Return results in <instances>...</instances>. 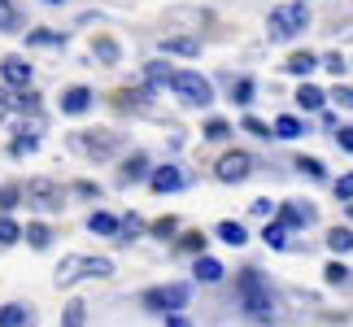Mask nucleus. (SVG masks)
Wrapping results in <instances>:
<instances>
[{
	"mask_svg": "<svg viewBox=\"0 0 353 327\" xmlns=\"http://www.w3.org/2000/svg\"><path fill=\"white\" fill-rule=\"evenodd\" d=\"M240 306H244V315H249L253 323H270V319L279 315L275 297H270L266 279L257 275V270H244V275H240Z\"/></svg>",
	"mask_w": 353,
	"mask_h": 327,
	"instance_id": "obj_1",
	"label": "nucleus"
},
{
	"mask_svg": "<svg viewBox=\"0 0 353 327\" xmlns=\"http://www.w3.org/2000/svg\"><path fill=\"white\" fill-rule=\"evenodd\" d=\"M310 26V9H305V0H288V5H275L270 9V18H266V35L270 39H292V35H301Z\"/></svg>",
	"mask_w": 353,
	"mask_h": 327,
	"instance_id": "obj_2",
	"label": "nucleus"
},
{
	"mask_svg": "<svg viewBox=\"0 0 353 327\" xmlns=\"http://www.w3.org/2000/svg\"><path fill=\"white\" fill-rule=\"evenodd\" d=\"M22 197H26V206L39 210V214H57L65 206V192H61V184H52V179H31L22 188Z\"/></svg>",
	"mask_w": 353,
	"mask_h": 327,
	"instance_id": "obj_3",
	"label": "nucleus"
},
{
	"mask_svg": "<svg viewBox=\"0 0 353 327\" xmlns=\"http://www.w3.org/2000/svg\"><path fill=\"white\" fill-rule=\"evenodd\" d=\"M188 297H192V288L188 284H166V288H148L144 293V306L148 310H161V315H179V310L188 306Z\"/></svg>",
	"mask_w": 353,
	"mask_h": 327,
	"instance_id": "obj_4",
	"label": "nucleus"
},
{
	"mask_svg": "<svg viewBox=\"0 0 353 327\" xmlns=\"http://www.w3.org/2000/svg\"><path fill=\"white\" fill-rule=\"evenodd\" d=\"M179 97L188 101V105H201L205 109L210 101H214V88H210V79L205 75H196V70H174V83H170Z\"/></svg>",
	"mask_w": 353,
	"mask_h": 327,
	"instance_id": "obj_5",
	"label": "nucleus"
},
{
	"mask_svg": "<svg viewBox=\"0 0 353 327\" xmlns=\"http://www.w3.org/2000/svg\"><path fill=\"white\" fill-rule=\"evenodd\" d=\"M74 148L88 157H114L118 153V135L110 131H74Z\"/></svg>",
	"mask_w": 353,
	"mask_h": 327,
	"instance_id": "obj_6",
	"label": "nucleus"
},
{
	"mask_svg": "<svg viewBox=\"0 0 353 327\" xmlns=\"http://www.w3.org/2000/svg\"><path fill=\"white\" fill-rule=\"evenodd\" d=\"M249 170H253V157H249V153H223V157H219V179H223V184L249 179Z\"/></svg>",
	"mask_w": 353,
	"mask_h": 327,
	"instance_id": "obj_7",
	"label": "nucleus"
},
{
	"mask_svg": "<svg viewBox=\"0 0 353 327\" xmlns=\"http://www.w3.org/2000/svg\"><path fill=\"white\" fill-rule=\"evenodd\" d=\"M0 79H5L9 88H26V83H31V61L13 52V57H5V61H0Z\"/></svg>",
	"mask_w": 353,
	"mask_h": 327,
	"instance_id": "obj_8",
	"label": "nucleus"
},
{
	"mask_svg": "<svg viewBox=\"0 0 353 327\" xmlns=\"http://www.w3.org/2000/svg\"><path fill=\"white\" fill-rule=\"evenodd\" d=\"M148 184H153V192H174V188H183V170L179 166H161L148 175Z\"/></svg>",
	"mask_w": 353,
	"mask_h": 327,
	"instance_id": "obj_9",
	"label": "nucleus"
},
{
	"mask_svg": "<svg viewBox=\"0 0 353 327\" xmlns=\"http://www.w3.org/2000/svg\"><path fill=\"white\" fill-rule=\"evenodd\" d=\"M279 223L283 227H310V223H314V210L301 206V201H288V206L279 210Z\"/></svg>",
	"mask_w": 353,
	"mask_h": 327,
	"instance_id": "obj_10",
	"label": "nucleus"
},
{
	"mask_svg": "<svg viewBox=\"0 0 353 327\" xmlns=\"http://www.w3.org/2000/svg\"><path fill=\"white\" fill-rule=\"evenodd\" d=\"M88 105H92L88 88H65L61 92V114H88Z\"/></svg>",
	"mask_w": 353,
	"mask_h": 327,
	"instance_id": "obj_11",
	"label": "nucleus"
},
{
	"mask_svg": "<svg viewBox=\"0 0 353 327\" xmlns=\"http://www.w3.org/2000/svg\"><path fill=\"white\" fill-rule=\"evenodd\" d=\"M161 52H179V57H196V52H201V39H196V35H170V39H161Z\"/></svg>",
	"mask_w": 353,
	"mask_h": 327,
	"instance_id": "obj_12",
	"label": "nucleus"
},
{
	"mask_svg": "<svg viewBox=\"0 0 353 327\" xmlns=\"http://www.w3.org/2000/svg\"><path fill=\"white\" fill-rule=\"evenodd\" d=\"M88 231H97V236H118V231H122V223H118L114 214H101V210H97V214L88 218Z\"/></svg>",
	"mask_w": 353,
	"mask_h": 327,
	"instance_id": "obj_13",
	"label": "nucleus"
},
{
	"mask_svg": "<svg viewBox=\"0 0 353 327\" xmlns=\"http://www.w3.org/2000/svg\"><path fill=\"white\" fill-rule=\"evenodd\" d=\"M0 327H31V310L18 306V301L5 306V310H0Z\"/></svg>",
	"mask_w": 353,
	"mask_h": 327,
	"instance_id": "obj_14",
	"label": "nucleus"
},
{
	"mask_svg": "<svg viewBox=\"0 0 353 327\" xmlns=\"http://www.w3.org/2000/svg\"><path fill=\"white\" fill-rule=\"evenodd\" d=\"M296 135H305V127H301V118H292V114H283V118H275V140H296Z\"/></svg>",
	"mask_w": 353,
	"mask_h": 327,
	"instance_id": "obj_15",
	"label": "nucleus"
},
{
	"mask_svg": "<svg viewBox=\"0 0 353 327\" xmlns=\"http://www.w3.org/2000/svg\"><path fill=\"white\" fill-rule=\"evenodd\" d=\"M35 144H39V122H31V127H22L18 131V140H13V153H35Z\"/></svg>",
	"mask_w": 353,
	"mask_h": 327,
	"instance_id": "obj_16",
	"label": "nucleus"
},
{
	"mask_svg": "<svg viewBox=\"0 0 353 327\" xmlns=\"http://www.w3.org/2000/svg\"><path fill=\"white\" fill-rule=\"evenodd\" d=\"M296 105H301V109H323V105H327V97H323L314 83H301V88H296Z\"/></svg>",
	"mask_w": 353,
	"mask_h": 327,
	"instance_id": "obj_17",
	"label": "nucleus"
},
{
	"mask_svg": "<svg viewBox=\"0 0 353 327\" xmlns=\"http://www.w3.org/2000/svg\"><path fill=\"white\" fill-rule=\"evenodd\" d=\"M283 70H288V75H310V70H319V57H314V52H292Z\"/></svg>",
	"mask_w": 353,
	"mask_h": 327,
	"instance_id": "obj_18",
	"label": "nucleus"
},
{
	"mask_svg": "<svg viewBox=\"0 0 353 327\" xmlns=\"http://www.w3.org/2000/svg\"><path fill=\"white\" fill-rule=\"evenodd\" d=\"M196 279L201 284H219L223 279V266L214 262V257H196Z\"/></svg>",
	"mask_w": 353,
	"mask_h": 327,
	"instance_id": "obj_19",
	"label": "nucleus"
},
{
	"mask_svg": "<svg viewBox=\"0 0 353 327\" xmlns=\"http://www.w3.org/2000/svg\"><path fill=\"white\" fill-rule=\"evenodd\" d=\"M79 270H83V275L105 279V275H114V262H110V257H83V266H79Z\"/></svg>",
	"mask_w": 353,
	"mask_h": 327,
	"instance_id": "obj_20",
	"label": "nucleus"
},
{
	"mask_svg": "<svg viewBox=\"0 0 353 327\" xmlns=\"http://www.w3.org/2000/svg\"><path fill=\"white\" fill-rule=\"evenodd\" d=\"M327 244H332L336 253H349V249H353V231H349V227H332V231H327Z\"/></svg>",
	"mask_w": 353,
	"mask_h": 327,
	"instance_id": "obj_21",
	"label": "nucleus"
},
{
	"mask_svg": "<svg viewBox=\"0 0 353 327\" xmlns=\"http://www.w3.org/2000/svg\"><path fill=\"white\" fill-rule=\"evenodd\" d=\"M219 236L232 244V249H240V244H244V227H240V223H232V218H223V223H219Z\"/></svg>",
	"mask_w": 353,
	"mask_h": 327,
	"instance_id": "obj_22",
	"label": "nucleus"
},
{
	"mask_svg": "<svg viewBox=\"0 0 353 327\" xmlns=\"http://www.w3.org/2000/svg\"><path fill=\"white\" fill-rule=\"evenodd\" d=\"M262 240L270 244V249H283V244H288V227H283V223H266Z\"/></svg>",
	"mask_w": 353,
	"mask_h": 327,
	"instance_id": "obj_23",
	"label": "nucleus"
},
{
	"mask_svg": "<svg viewBox=\"0 0 353 327\" xmlns=\"http://www.w3.org/2000/svg\"><path fill=\"white\" fill-rule=\"evenodd\" d=\"M83 319H88V306L83 301H70V306H65V315H61V327H83Z\"/></svg>",
	"mask_w": 353,
	"mask_h": 327,
	"instance_id": "obj_24",
	"label": "nucleus"
},
{
	"mask_svg": "<svg viewBox=\"0 0 353 327\" xmlns=\"http://www.w3.org/2000/svg\"><path fill=\"white\" fill-rule=\"evenodd\" d=\"M296 170L310 175V179H327V166H323L319 157H296Z\"/></svg>",
	"mask_w": 353,
	"mask_h": 327,
	"instance_id": "obj_25",
	"label": "nucleus"
},
{
	"mask_svg": "<svg viewBox=\"0 0 353 327\" xmlns=\"http://www.w3.org/2000/svg\"><path fill=\"white\" fill-rule=\"evenodd\" d=\"M18 240H22V227L9 214H0V244H18Z\"/></svg>",
	"mask_w": 353,
	"mask_h": 327,
	"instance_id": "obj_26",
	"label": "nucleus"
},
{
	"mask_svg": "<svg viewBox=\"0 0 353 327\" xmlns=\"http://www.w3.org/2000/svg\"><path fill=\"white\" fill-rule=\"evenodd\" d=\"M148 175V161L144 157H131L127 166H122V184H135V179H144Z\"/></svg>",
	"mask_w": 353,
	"mask_h": 327,
	"instance_id": "obj_27",
	"label": "nucleus"
},
{
	"mask_svg": "<svg viewBox=\"0 0 353 327\" xmlns=\"http://www.w3.org/2000/svg\"><path fill=\"white\" fill-rule=\"evenodd\" d=\"M18 9H13V0H0V31H18Z\"/></svg>",
	"mask_w": 353,
	"mask_h": 327,
	"instance_id": "obj_28",
	"label": "nucleus"
},
{
	"mask_svg": "<svg viewBox=\"0 0 353 327\" xmlns=\"http://www.w3.org/2000/svg\"><path fill=\"white\" fill-rule=\"evenodd\" d=\"M323 275H327V284H332V288H341V284H349V275H353V270H349L345 262H327V270H323Z\"/></svg>",
	"mask_w": 353,
	"mask_h": 327,
	"instance_id": "obj_29",
	"label": "nucleus"
},
{
	"mask_svg": "<svg viewBox=\"0 0 353 327\" xmlns=\"http://www.w3.org/2000/svg\"><path fill=\"white\" fill-rule=\"evenodd\" d=\"M26 240H31V249H48V244H52V231L48 227H26Z\"/></svg>",
	"mask_w": 353,
	"mask_h": 327,
	"instance_id": "obj_30",
	"label": "nucleus"
},
{
	"mask_svg": "<svg viewBox=\"0 0 353 327\" xmlns=\"http://www.w3.org/2000/svg\"><path fill=\"white\" fill-rule=\"evenodd\" d=\"M148 83H174V70H166V66H161V61H153V66H148Z\"/></svg>",
	"mask_w": 353,
	"mask_h": 327,
	"instance_id": "obj_31",
	"label": "nucleus"
},
{
	"mask_svg": "<svg viewBox=\"0 0 353 327\" xmlns=\"http://www.w3.org/2000/svg\"><path fill=\"white\" fill-rule=\"evenodd\" d=\"M232 97H236V105H249L253 101V79H240V83L232 88Z\"/></svg>",
	"mask_w": 353,
	"mask_h": 327,
	"instance_id": "obj_32",
	"label": "nucleus"
},
{
	"mask_svg": "<svg viewBox=\"0 0 353 327\" xmlns=\"http://www.w3.org/2000/svg\"><path fill=\"white\" fill-rule=\"evenodd\" d=\"M31 44H65L61 31H31Z\"/></svg>",
	"mask_w": 353,
	"mask_h": 327,
	"instance_id": "obj_33",
	"label": "nucleus"
},
{
	"mask_svg": "<svg viewBox=\"0 0 353 327\" xmlns=\"http://www.w3.org/2000/svg\"><path fill=\"white\" fill-rule=\"evenodd\" d=\"M323 70H332L336 79H341V75L349 70V66H345V57H341V52H332V57H323Z\"/></svg>",
	"mask_w": 353,
	"mask_h": 327,
	"instance_id": "obj_34",
	"label": "nucleus"
},
{
	"mask_svg": "<svg viewBox=\"0 0 353 327\" xmlns=\"http://www.w3.org/2000/svg\"><path fill=\"white\" fill-rule=\"evenodd\" d=\"M97 57L101 61H118V44H114V39H101V44H97Z\"/></svg>",
	"mask_w": 353,
	"mask_h": 327,
	"instance_id": "obj_35",
	"label": "nucleus"
},
{
	"mask_svg": "<svg viewBox=\"0 0 353 327\" xmlns=\"http://www.w3.org/2000/svg\"><path fill=\"white\" fill-rule=\"evenodd\" d=\"M227 135H232L227 122H210V127H205V140H227Z\"/></svg>",
	"mask_w": 353,
	"mask_h": 327,
	"instance_id": "obj_36",
	"label": "nucleus"
},
{
	"mask_svg": "<svg viewBox=\"0 0 353 327\" xmlns=\"http://www.w3.org/2000/svg\"><path fill=\"white\" fill-rule=\"evenodd\" d=\"M183 249H188V253H201V249H205V236H201V231H192V236H183Z\"/></svg>",
	"mask_w": 353,
	"mask_h": 327,
	"instance_id": "obj_37",
	"label": "nucleus"
},
{
	"mask_svg": "<svg viewBox=\"0 0 353 327\" xmlns=\"http://www.w3.org/2000/svg\"><path fill=\"white\" fill-rule=\"evenodd\" d=\"M244 131H253V135H262V140H270V127H266V122H257V118H244Z\"/></svg>",
	"mask_w": 353,
	"mask_h": 327,
	"instance_id": "obj_38",
	"label": "nucleus"
},
{
	"mask_svg": "<svg viewBox=\"0 0 353 327\" xmlns=\"http://www.w3.org/2000/svg\"><path fill=\"white\" fill-rule=\"evenodd\" d=\"M18 197H22V188H0V210H9Z\"/></svg>",
	"mask_w": 353,
	"mask_h": 327,
	"instance_id": "obj_39",
	"label": "nucleus"
},
{
	"mask_svg": "<svg viewBox=\"0 0 353 327\" xmlns=\"http://www.w3.org/2000/svg\"><path fill=\"white\" fill-rule=\"evenodd\" d=\"M336 197H341V201H353V175H345V179L336 184Z\"/></svg>",
	"mask_w": 353,
	"mask_h": 327,
	"instance_id": "obj_40",
	"label": "nucleus"
},
{
	"mask_svg": "<svg viewBox=\"0 0 353 327\" xmlns=\"http://www.w3.org/2000/svg\"><path fill=\"white\" fill-rule=\"evenodd\" d=\"M336 144H341L345 153H353V127H341V131H336Z\"/></svg>",
	"mask_w": 353,
	"mask_h": 327,
	"instance_id": "obj_41",
	"label": "nucleus"
},
{
	"mask_svg": "<svg viewBox=\"0 0 353 327\" xmlns=\"http://www.w3.org/2000/svg\"><path fill=\"white\" fill-rule=\"evenodd\" d=\"M332 101H341L345 109H353V88H345V83H341V88H336V97H332Z\"/></svg>",
	"mask_w": 353,
	"mask_h": 327,
	"instance_id": "obj_42",
	"label": "nucleus"
},
{
	"mask_svg": "<svg viewBox=\"0 0 353 327\" xmlns=\"http://www.w3.org/2000/svg\"><path fill=\"white\" fill-rule=\"evenodd\" d=\"M135 231H140V218H135V214L122 218V236H135Z\"/></svg>",
	"mask_w": 353,
	"mask_h": 327,
	"instance_id": "obj_43",
	"label": "nucleus"
},
{
	"mask_svg": "<svg viewBox=\"0 0 353 327\" xmlns=\"http://www.w3.org/2000/svg\"><path fill=\"white\" fill-rule=\"evenodd\" d=\"M153 231H157V236H170V231H174V218H161V223H153Z\"/></svg>",
	"mask_w": 353,
	"mask_h": 327,
	"instance_id": "obj_44",
	"label": "nucleus"
},
{
	"mask_svg": "<svg viewBox=\"0 0 353 327\" xmlns=\"http://www.w3.org/2000/svg\"><path fill=\"white\" fill-rule=\"evenodd\" d=\"M249 210H253L257 218H266V214H270V210H275V206H270V201H253V206H249Z\"/></svg>",
	"mask_w": 353,
	"mask_h": 327,
	"instance_id": "obj_45",
	"label": "nucleus"
},
{
	"mask_svg": "<svg viewBox=\"0 0 353 327\" xmlns=\"http://www.w3.org/2000/svg\"><path fill=\"white\" fill-rule=\"evenodd\" d=\"M166 327H192V323H188L183 315H170V319H166Z\"/></svg>",
	"mask_w": 353,
	"mask_h": 327,
	"instance_id": "obj_46",
	"label": "nucleus"
},
{
	"mask_svg": "<svg viewBox=\"0 0 353 327\" xmlns=\"http://www.w3.org/2000/svg\"><path fill=\"white\" fill-rule=\"evenodd\" d=\"M5 114H9V105H5V101H0V122H5Z\"/></svg>",
	"mask_w": 353,
	"mask_h": 327,
	"instance_id": "obj_47",
	"label": "nucleus"
},
{
	"mask_svg": "<svg viewBox=\"0 0 353 327\" xmlns=\"http://www.w3.org/2000/svg\"><path fill=\"white\" fill-rule=\"evenodd\" d=\"M48 5H61V0H48Z\"/></svg>",
	"mask_w": 353,
	"mask_h": 327,
	"instance_id": "obj_48",
	"label": "nucleus"
},
{
	"mask_svg": "<svg viewBox=\"0 0 353 327\" xmlns=\"http://www.w3.org/2000/svg\"><path fill=\"white\" fill-rule=\"evenodd\" d=\"M349 218H353V206H349Z\"/></svg>",
	"mask_w": 353,
	"mask_h": 327,
	"instance_id": "obj_49",
	"label": "nucleus"
}]
</instances>
